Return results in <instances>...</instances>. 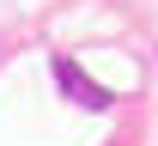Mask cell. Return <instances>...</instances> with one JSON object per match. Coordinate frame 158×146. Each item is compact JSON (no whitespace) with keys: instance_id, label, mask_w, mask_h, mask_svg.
<instances>
[{"instance_id":"1","label":"cell","mask_w":158,"mask_h":146,"mask_svg":"<svg viewBox=\"0 0 158 146\" xmlns=\"http://www.w3.org/2000/svg\"><path fill=\"white\" fill-rule=\"evenodd\" d=\"M55 73H61V85L73 91L79 104H91V110H103V104H110V91H103V85H91V79H85V73H79L73 61H55Z\"/></svg>"}]
</instances>
